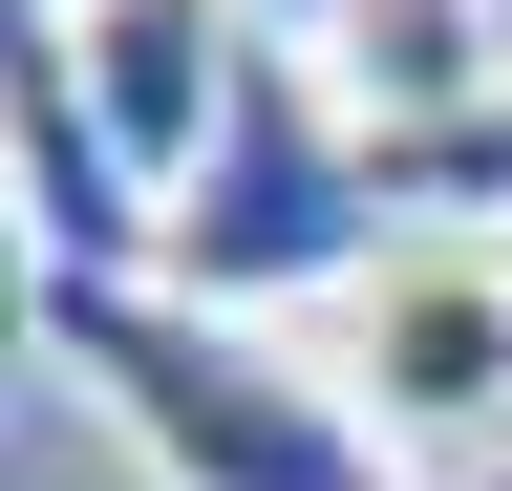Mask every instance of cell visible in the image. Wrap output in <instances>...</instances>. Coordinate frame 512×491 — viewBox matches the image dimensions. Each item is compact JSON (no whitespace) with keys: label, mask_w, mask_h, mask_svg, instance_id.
Here are the masks:
<instances>
[{"label":"cell","mask_w":512,"mask_h":491,"mask_svg":"<svg viewBox=\"0 0 512 491\" xmlns=\"http://www.w3.org/2000/svg\"><path fill=\"white\" fill-rule=\"evenodd\" d=\"M43 363L128 427L150 491H406V449L363 427L342 363H299L278 321H214V299H171V278H64Z\"/></svg>","instance_id":"obj_1"},{"label":"cell","mask_w":512,"mask_h":491,"mask_svg":"<svg viewBox=\"0 0 512 491\" xmlns=\"http://www.w3.org/2000/svg\"><path fill=\"white\" fill-rule=\"evenodd\" d=\"M150 278L214 299V321H278V299H363L384 278V129L320 86V43H256L235 65V129L192 150Z\"/></svg>","instance_id":"obj_2"},{"label":"cell","mask_w":512,"mask_h":491,"mask_svg":"<svg viewBox=\"0 0 512 491\" xmlns=\"http://www.w3.org/2000/svg\"><path fill=\"white\" fill-rule=\"evenodd\" d=\"M342 385L406 449V491H491L512 470V257L491 235H384V278L342 299Z\"/></svg>","instance_id":"obj_3"},{"label":"cell","mask_w":512,"mask_h":491,"mask_svg":"<svg viewBox=\"0 0 512 491\" xmlns=\"http://www.w3.org/2000/svg\"><path fill=\"white\" fill-rule=\"evenodd\" d=\"M64 65H86L107 150H128V193H150V235H171L192 150L235 129V65H256V22H235V0H86V22H64Z\"/></svg>","instance_id":"obj_4"},{"label":"cell","mask_w":512,"mask_h":491,"mask_svg":"<svg viewBox=\"0 0 512 491\" xmlns=\"http://www.w3.org/2000/svg\"><path fill=\"white\" fill-rule=\"evenodd\" d=\"M320 86H342L384 150H406V129H470V107L512 86V0H363V22L320 43Z\"/></svg>","instance_id":"obj_5"},{"label":"cell","mask_w":512,"mask_h":491,"mask_svg":"<svg viewBox=\"0 0 512 491\" xmlns=\"http://www.w3.org/2000/svg\"><path fill=\"white\" fill-rule=\"evenodd\" d=\"M384 214H427V235H491V257H512V86L470 107V129H406V150H384Z\"/></svg>","instance_id":"obj_6"},{"label":"cell","mask_w":512,"mask_h":491,"mask_svg":"<svg viewBox=\"0 0 512 491\" xmlns=\"http://www.w3.org/2000/svg\"><path fill=\"white\" fill-rule=\"evenodd\" d=\"M235 22H256V43H342L363 0H235Z\"/></svg>","instance_id":"obj_7"},{"label":"cell","mask_w":512,"mask_h":491,"mask_svg":"<svg viewBox=\"0 0 512 491\" xmlns=\"http://www.w3.org/2000/svg\"><path fill=\"white\" fill-rule=\"evenodd\" d=\"M22 22H86V0H22Z\"/></svg>","instance_id":"obj_8"},{"label":"cell","mask_w":512,"mask_h":491,"mask_svg":"<svg viewBox=\"0 0 512 491\" xmlns=\"http://www.w3.org/2000/svg\"><path fill=\"white\" fill-rule=\"evenodd\" d=\"M491 491H512V470H491Z\"/></svg>","instance_id":"obj_9"}]
</instances>
